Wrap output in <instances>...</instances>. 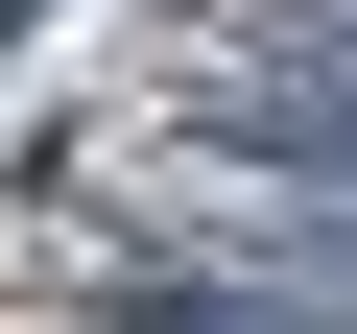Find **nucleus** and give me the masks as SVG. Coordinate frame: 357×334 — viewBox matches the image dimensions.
<instances>
[{"label":"nucleus","instance_id":"1","mask_svg":"<svg viewBox=\"0 0 357 334\" xmlns=\"http://www.w3.org/2000/svg\"><path fill=\"white\" fill-rule=\"evenodd\" d=\"M24 24H48V0H0V48H24Z\"/></svg>","mask_w":357,"mask_h":334}]
</instances>
